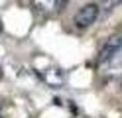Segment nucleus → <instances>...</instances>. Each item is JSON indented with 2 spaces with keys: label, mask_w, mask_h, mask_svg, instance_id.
<instances>
[{
  "label": "nucleus",
  "mask_w": 122,
  "mask_h": 118,
  "mask_svg": "<svg viewBox=\"0 0 122 118\" xmlns=\"http://www.w3.org/2000/svg\"><path fill=\"white\" fill-rule=\"evenodd\" d=\"M98 16H101V6L97 2H89V4L81 6L79 10L75 12L73 24H75V28H79V30H87L98 20Z\"/></svg>",
  "instance_id": "nucleus-1"
},
{
  "label": "nucleus",
  "mask_w": 122,
  "mask_h": 118,
  "mask_svg": "<svg viewBox=\"0 0 122 118\" xmlns=\"http://www.w3.org/2000/svg\"><path fill=\"white\" fill-rule=\"evenodd\" d=\"M120 45H122V36H120V34L110 36V37L104 41V45L101 47V51H98V63H108V61L112 59V55L118 51Z\"/></svg>",
  "instance_id": "nucleus-2"
},
{
  "label": "nucleus",
  "mask_w": 122,
  "mask_h": 118,
  "mask_svg": "<svg viewBox=\"0 0 122 118\" xmlns=\"http://www.w3.org/2000/svg\"><path fill=\"white\" fill-rule=\"evenodd\" d=\"M32 6L41 14H51L59 8V0H32Z\"/></svg>",
  "instance_id": "nucleus-3"
},
{
  "label": "nucleus",
  "mask_w": 122,
  "mask_h": 118,
  "mask_svg": "<svg viewBox=\"0 0 122 118\" xmlns=\"http://www.w3.org/2000/svg\"><path fill=\"white\" fill-rule=\"evenodd\" d=\"M122 4V0H102V10L104 12H112L116 6Z\"/></svg>",
  "instance_id": "nucleus-4"
},
{
  "label": "nucleus",
  "mask_w": 122,
  "mask_h": 118,
  "mask_svg": "<svg viewBox=\"0 0 122 118\" xmlns=\"http://www.w3.org/2000/svg\"><path fill=\"white\" fill-rule=\"evenodd\" d=\"M110 65H114V67H122V45L118 47V51L112 55V59L108 61Z\"/></svg>",
  "instance_id": "nucleus-5"
},
{
  "label": "nucleus",
  "mask_w": 122,
  "mask_h": 118,
  "mask_svg": "<svg viewBox=\"0 0 122 118\" xmlns=\"http://www.w3.org/2000/svg\"><path fill=\"white\" fill-rule=\"evenodd\" d=\"M67 2H69V0H59V6H65Z\"/></svg>",
  "instance_id": "nucleus-6"
},
{
  "label": "nucleus",
  "mask_w": 122,
  "mask_h": 118,
  "mask_svg": "<svg viewBox=\"0 0 122 118\" xmlns=\"http://www.w3.org/2000/svg\"><path fill=\"white\" fill-rule=\"evenodd\" d=\"M0 34H2V20H0Z\"/></svg>",
  "instance_id": "nucleus-7"
},
{
  "label": "nucleus",
  "mask_w": 122,
  "mask_h": 118,
  "mask_svg": "<svg viewBox=\"0 0 122 118\" xmlns=\"http://www.w3.org/2000/svg\"><path fill=\"white\" fill-rule=\"evenodd\" d=\"M120 87H122V81H120Z\"/></svg>",
  "instance_id": "nucleus-8"
},
{
  "label": "nucleus",
  "mask_w": 122,
  "mask_h": 118,
  "mask_svg": "<svg viewBox=\"0 0 122 118\" xmlns=\"http://www.w3.org/2000/svg\"><path fill=\"white\" fill-rule=\"evenodd\" d=\"M0 73H2V71H0Z\"/></svg>",
  "instance_id": "nucleus-9"
}]
</instances>
